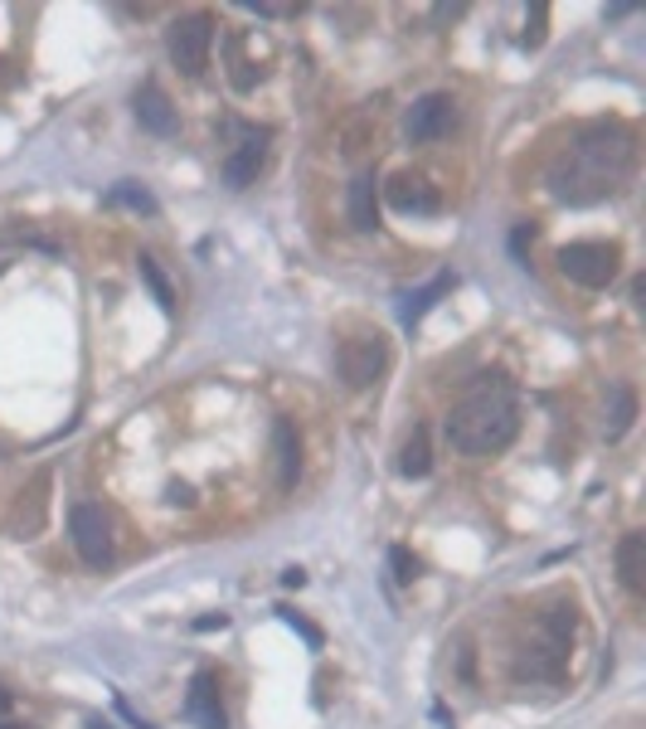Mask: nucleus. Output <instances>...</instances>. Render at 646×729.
Instances as JSON below:
<instances>
[{"instance_id": "2eb2a0df", "label": "nucleus", "mask_w": 646, "mask_h": 729, "mask_svg": "<svg viewBox=\"0 0 646 729\" xmlns=\"http://www.w3.org/2000/svg\"><path fill=\"white\" fill-rule=\"evenodd\" d=\"M617 574H623V583L632 593L646 589V535H623V545H617Z\"/></svg>"}, {"instance_id": "4be33fe9", "label": "nucleus", "mask_w": 646, "mask_h": 729, "mask_svg": "<svg viewBox=\"0 0 646 729\" xmlns=\"http://www.w3.org/2000/svg\"><path fill=\"white\" fill-rule=\"evenodd\" d=\"M141 277H146V287H151V297L160 302V312H175V292H170L166 277H160L156 258H141Z\"/></svg>"}, {"instance_id": "b1692460", "label": "nucleus", "mask_w": 646, "mask_h": 729, "mask_svg": "<svg viewBox=\"0 0 646 729\" xmlns=\"http://www.w3.org/2000/svg\"><path fill=\"white\" fill-rule=\"evenodd\" d=\"M389 569H394V579H399V583H413V579H419V560H413V554L403 550V545L389 550Z\"/></svg>"}, {"instance_id": "9b49d317", "label": "nucleus", "mask_w": 646, "mask_h": 729, "mask_svg": "<svg viewBox=\"0 0 646 729\" xmlns=\"http://www.w3.org/2000/svg\"><path fill=\"white\" fill-rule=\"evenodd\" d=\"M185 715L199 725V729H228V715L219 706V681L209 671H199L190 681V696H185Z\"/></svg>"}, {"instance_id": "ddd939ff", "label": "nucleus", "mask_w": 646, "mask_h": 729, "mask_svg": "<svg viewBox=\"0 0 646 729\" xmlns=\"http://www.w3.org/2000/svg\"><path fill=\"white\" fill-rule=\"evenodd\" d=\"M273 453H277V486L292 492L297 486V472H302V443H297V428L287 418L273 423Z\"/></svg>"}, {"instance_id": "cd10ccee", "label": "nucleus", "mask_w": 646, "mask_h": 729, "mask_svg": "<svg viewBox=\"0 0 646 729\" xmlns=\"http://www.w3.org/2000/svg\"><path fill=\"white\" fill-rule=\"evenodd\" d=\"M530 238H535V229H530V224H520V229L510 234V248H516V254H525V244H530Z\"/></svg>"}, {"instance_id": "412c9836", "label": "nucleus", "mask_w": 646, "mask_h": 729, "mask_svg": "<svg viewBox=\"0 0 646 729\" xmlns=\"http://www.w3.org/2000/svg\"><path fill=\"white\" fill-rule=\"evenodd\" d=\"M545 24H549V6H545V0H535V6L525 10V35H520V45H525V49H540V45H545Z\"/></svg>"}, {"instance_id": "dca6fc26", "label": "nucleus", "mask_w": 646, "mask_h": 729, "mask_svg": "<svg viewBox=\"0 0 646 729\" xmlns=\"http://www.w3.org/2000/svg\"><path fill=\"white\" fill-rule=\"evenodd\" d=\"M350 224H355V229H374V224H380V205H374V176H370V170H360V176L350 180Z\"/></svg>"}, {"instance_id": "f257e3e1", "label": "nucleus", "mask_w": 646, "mask_h": 729, "mask_svg": "<svg viewBox=\"0 0 646 729\" xmlns=\"http://www.w3.org/2000/svg\"><path fill=\"white\" fill-rule=\"evenodd\" d=\"M637 141L617 122H594L564 146L549 166V195L564 205H598L632 176Z\"/></svg>"}, {"instance_id": "5701e85b", "label": "nucleus", "mask_w": 646, "mask_h": 729, "mask_svg": "<svg viewBox=\"0 0 646 729\" xmlns=\"http://www.w3.org/2000/svg\"><path fill=\"white\" fill-rule=\"evenodd\" d=\"M228 59H234V73H228V78H234V88L248 92L253 83H258V73H253V63L244 59V45H238V39H228Z\"/></svg>"}, {"instance_id": "393cba45", "label": "nucleus", "mask_w": 646, "mask_h": 729, "mask_svg": "<svg viewBox=\"0 0 646 729\" xmlns=\"http://www.w3.org/2000/svg\"><path fill=\"white\" fill-rule=\"evenodd\" d=\"M277 613H282V622H287V628H297V632H302V638L312 642V647H321V632H316V628H312V622H306L302 613H292V608H277Z\"/></svg>"}, {"instance_id": "a878e982", "label": "nucleus", "mask_w": 646, "mask_h": 729, "mask_svg": "<svg viewBox=\"0 0 646 729\" xmlns=\"http://www.w3.org/2000/svg\"><path fill=\"white\" fill-rule=\"evenodd\" d=\"M170 506H195V486H185V482H175L170 492H166Z\"/></svg>"}, {"instance_id": "0eeeda50", "label": "nucleus", "mask_w": 646, "mask_h": 729, "mask_svg": "<svg viewBox=\"0 0 646 729\" xmlns=\"http://www.w3.org/2000/svg\"><path fill=\"white\" fill-rule=\"evenodd\" d=\"M69 530H74V545H78V554H84V564L102 569L107 560H112V525H107L102 506L78 501V506L69 511Z\"/></svg>"}, {"instance_id": "6ab92c4d", "label": "nucleus", "mask_w": 646, "mask_h": 729, "mask_svg": "<svg viewBox=\"0 0 646 729\" xmlns=\"http://www.w3.org/2000/svg\"><path fill=\"white\" fill-rule=\"evenodd\" d=\"M428 467H433V453H428V428H413V437L403 443V453H399V472L403 476H428Z\"/></svg>"}, {"instance_id": "423d86ee", "label": "nucleus", "mask_w": 646, "mask_h": 729, "mask_svg": "<svg viewBox=\"0 0 646 729\" xmlns=\"http://www.w3.org/2000/svg\"><path fill=\"white\" fill-rule=\"evenodd\" d=\"M384 365H389L384 336H350V341H341V351H335V370H341V380L350 390H370V384L384 375Z\"/></svg>"}, {"instance_id": "9d476101", "label": "nucleus", "mask_w": 646, "mask_h": 729, "mask_svg": "<svg viewBox=\"0 0 646 729\" xmlns=\"http://www.w3.org/2000/svg\"><path fill=\"white\" fill-rule=\"evenodd\" d=\"M263 161H267V127H258V131L248 127L244 141H238V151L224 161V180L234 185V190H244V185L263 170Z\"/></svg>"}, {"instance_id": "aec40b11", "label": "nucleus", "mask_w": 646, "mask_h": 729, "mask_svg": "<svg viewBox=\"0 0 646 729\" xmlns=\"http://www.w3.org/2000/svg\"><path fill=\"white\" fill-rule=\"evenodd\" d=\"M107 200H112V205H127V209H141V215H156V200L141 190V185H131V180L112 185V190H107Z\"/></svg>"}, {"instance_id": "1a4fd4ad", "label": "nucleus", "mask_w": 646, "mask_h": 729, "mask_svg": "<svg viewBox=\"0 0 646 729\" xmlns=\"http://www.w3.org/2000/svg\"><path fill=\"white\" fill-rule=\"evenodd\" d=\"M45 515H49V472H39L30 482V492H20L16 511H10V535L30 540L45 530Z\"/></svg>"}, {"instance_id": "6e6552de", "label": "nucleus", "mask_w": 646, "mask_h": 729, "mask_svg": "<svg viewBox=\"0 0 646 729\" xmlns=\"http://www.w3.org/2000/svg\"><path fill=\"white\" fill-rule=\"evenodd\" d=\"M452 127H457L452 92H423V98L409 108V117H403V131H409V141H438V137H448Z\"/></svg>"}, {"instance_id": "7ed1b4c3", "label": "nucleus", "mask_w": 646, "mask_h": 729, "mask_svg": "<svg viewBox=\"0 0 646 729\" xmlns=\"http://www.w3.org/2000/svg\"><path fill=\"white\" fill-rule=\"evenodd\" d=\"M574 603H555L540 622V638L520 647L516 657V681H564V661H569V638H574Z\"/></svg>"}, {"instance_id": "f8f14e48", "label": "nucleus", "mask_w": 646, "mask_h": 729, "mask_svg": "<svg viewBox=\"0 0 646 729\" xmlns=\"http://www.w3.org/2000/svg\"><path fill=\"white\" fill-rule=\"evenodd\" d=\"M389 205H394L399 215H438V190L423 176L403 170V176L389 180Z\"/></svg>"}, {"instance_id": "20e7f679", "label": "nucleus", "mask_w": 646, "mask_h": 729, "mask_svg": "<svg viewBox=\"0 0 646 729\" xmlns=\"http://www.w3.org/2000/svg\"><path fill=\"white\" fill-rule=\"evenodd\" d=\"M214 49V20L209 16H185L166 30V55L185 78H199Z\"/></svg>"}, {"instance_id": "c85d7f7f", "label": "nucleus", "mask_w": 646, "mask_h": 729, "mask_svg": "<svg viewBox=\"0 0 646 729\" xmlns=\"http://www.w3.org/2000/svg\"><path fill=\"white\" fill-rule=\"evenodd\" d=\"M282 583H287V589H302L306 574H302V569H287V574H282Z\"/></svg>"}, {"instance_id": "bb28decb", "label": "nucleus", "mask_w": 646, "mask_h": 729, "mask_svg": "<svg viewBox=\"0 0 646 729\" xmlns=\"http://www.w3.org/2000/svg\"><path fill=\"white\" fill-rule=\"evenodd\" d=\"M224 628H228V618H224V613H209V618H199V622H195V632H224Z\"/></svg>"}, {"instance_id": "f3484780", "label": "nucleus", "mask_w": 646, "mask_h": 729, "mask_svg": "<svg viewBox=\"0 0 646 729\" xmlns=\"http://www.w3.org/2000/svg\"><path fill=\"white\" fill-rule=\"evenodd\" d=\"M448 287H452V273H438L423 292H409V297H403V307H399V322H403V326H413V322H419V316H423L428 307H433V302H438Z\"/></svg>"}, {"instance_id": "7c9ffc66", "label": "nucleus", "mask_w": 646, "mask_h": 729, "mask_svg": "<svg viewBox=\"0 0 646 729\" xmlns=\"http://www.w3.org/2000/svg\"><path fill=\"white\" fill-rule=\"evenodd\" d=\"M0 729H20V725H0Z\"/></svg>"}, {"instance_id": "f03ea898", "label": "nucleus", "mask_w": 646, "mask_h": 729, "mask_svg": "<svg viewBox=\"0 0 646 729\" xmlns=\"http://www.w3.org/2000/svg\"><path fill=\"white\" fill-rule=\"evenodd\" d=\"M516 433H520V404H516V390L501 375H487L448 414V443L462 457L501 453V447L516 443Z\"/></svg>"}, {"instance_id": "c756f323", "label": "nucleus", "mask_w": 646, "mask_h": 729, "mask_svg": "<svg viewBox=\"0 0 646 729\" xmlns=\"http://www.w3.org/2000/svg\"><path fill=\"white\" fill-rule=\"evenodd\" d=\"M0 710H10V691H6V686H0Z\"/></svg>"}, {"instance_id": "39448f33", "label": "nucleus", "mask_w": 646, "mask_h": 729, "mask_svg": "<svg viewBox=\"0 0 646 729\" xmlns=\"http://www.w3.org/2000/svg\"><path fill=\"white\" fill-rule=\"evenodd\" d=\"M617 244H564L559 248V273L578 287H608L617 277Z\"/></svg>"}, {"instance_id": "a211bd4d", "label": "nucleus", "mask_w": 646, "mask_h": 729, "mask_svg": "<svg viewBox=\"0 0 646 729\" xmlns=\"http://www.w3.org/2000/svg\"><path fill=\"white\" fill-rule=\"evenodd\" d=\"M632 418H637V394H632L627 384H617V390H613V414H608V423H603V433L617 443V437L632 428Z\"/></svg>"}, {"instance_id": "4468645a", "label": "nucleus", "mask_w": 646, "mask_h": 729, "mask_svg": "<svg viewBox=\"0 0 646 729\" xmlns=\"http://www.w3.org/2000/svg\"><path fill=\"white\" fill-rule=\"evenodd\" d=\"M137 122L146 131H156V137H175V108H170V98L156 83L137 88Z\"/></svg>"}]
</instances>
